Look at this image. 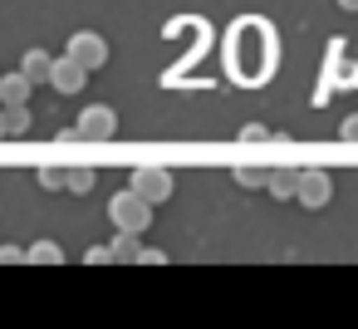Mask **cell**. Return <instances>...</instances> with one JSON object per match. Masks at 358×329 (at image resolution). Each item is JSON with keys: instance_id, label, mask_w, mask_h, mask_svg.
Listing matches in <instances>:
<instances>
[{"instance_id": "obj_7", "label": "cell", "mask_w": 358, "mask_h": 329, "mask_svg": "<svg viewBox=\"0 0 358 329\" xmlns=\"http://www.w3.org/2000/svg\"><path fill=\"white\" fill-rule=\"evenodd\" d=\"M20 74H25L30 84H50V74H55V55L30 50V55H25V64H20Z\"/></svg>"}, {"instance_id": "obj_3", "label": "cell", "mask_w": 358, "mask_h": 329, "mask_svg": "<svg viewBox=\"0 0 358 329\" xmlns=\"http://www.w3.org/2000/svg\"><path fill=\"white\" fill-rule=\"evenodd\" d=\"M74 64H84V69H103L108 64V40L103 35H89V30H79L74 40H69V50H64Z\"/></svg>"}, {"instance_id": "obj_14", "label": "cell", "mask_w": 358, "mask_h": 329, "mask_svg": "<svg viewBox=\"0 0 358 329\" xmlns=\"http://www.w3.org/2000/svg\"><path fill=\"white\" fill-rule=\"evenodd\" d=\"M236 187H245V192L270 187V167H236Z\"/></svg>"}, {"instance_id": "obj_12", "label": "cell", "mask_w": 358, "mask_h": 329, "mask_svg": "<svg viewBox=\"0 0 358 329\" xmlns=\"http://www.w3.org/2000/svg\"><path fill=\"white\" fill-rule=\"evenodd\" d=\"M138 255H143V246H138V236H133V231H118V236H113V260H123V265H133Z\"/></svg>"}, {"instance_id": "obj_19", "label": "cell", "mask_w": 358, "mask_h": 329, "mask_svg": "<svg viewBox=\"0 0 358 329\" xmlns=\"http://www.w3.org/2000/svg\"><path fill=\"white\" fill-rule=\"evenodd\" d=\"M15 260H25L20 246H0V265H15Z\"/></svg>"}, {"instance_id": "obj_2", "label": "cell", "mask_w": 358, "mask_h": 329, "mask_svg": "<svg viewBox=\"0 0 358 329\" xmlns=\"http://www.w3.org/2000/svg\"><path fill=\"white\" fill-rule=\"evenodd\" d=\"M128 187H133L143 202H152V206H157V202H167V197H172V187H177V182H172V172H167V167H133V182H128Z\"/></svg>"}, {"instance_id": "obj_13", "label": "cell", "mask_w": 358, "mask_h": 329, "mask_svg": "<svg viewBox=\"0 0 358 329\" xmlns=\"http://www.w3.org/2000/svg\"><path fill=\"white\" fill-rule=\"evenodd\" d=\"M25 133H30V108L25 104L6 108V138H25Z\"/></svg>"}, {"instance_id": "obj_1", "label": "cell", "mask_w": 358, "mask_h": 329, "mask_svg": "<svg viewBox=\"0 0 358 329\" xmlns=\"http://www.w3.org/2000/svg\"><path fill=\"white\" fill-rule=\"evenodd\" d=\"M108 216H113V226H118V231H133V236H143V231L152 226V202H143L133 187H123V192L108 202Z\"/></svg>"}, {"instance_id": "obj_11", "label": "cell", "mask_w": 358, "mask_h": 329, "mask_svg": "<svg viewBox=\"0 0 358 329\" xmlns=\"http://www.w3.org/2000/svg\"><path fill=\"white\" fill-rule=\"evenodd\" d=\"M94 187H99V172H94V167H69V187H64V192H74V197H89Z\"/></svg>"}, {"instance_id": "obj_15", "label": "cell", "mask_w": 358, "mask_h": 329, "mask_svg": "<svg viewBox=\"0 0 358 329\" xmlns=\"http://www.w3.org/2000/svg\"><path fill=\"white\" fill-rule=\"evenodd\" d=\"M35 182H40L45 192H64V187H69V172H64V167H40Z\"/></svg>"}, {"instance_id": "obj_20", "label": "cell", "mask_w": 358, "mask_h": 329, "mask_svg": "<svg viewBox=\"0 0 358 329\" xmlns=\"http://www.w3.org/2000/svg\"><path fill=\"white\" fill-rule=\"evenodd\" d=\"M138 260H143V265H162V260H167V255H162V251H157V246H143V255H138Z\"/></svg>"}, {"instance_id": "obj_18", "label": "cell", "mask_w": 358, "mask_h": 329, "mask_svg": "<svg viewBox=\"0 0 358 329\" xmlns=\"http://www.w3.org/2000/svg\"><path fill=\"white\" fill-rule=\"evenodd\" d=\"M338 138H343V143H358V113H353V118H343V128H338Z\"/></svg>"}, {"instance_id": "obj_5", "label": "cell", "mask_w": 358, "mask_h": 329, "mask_svg": "<svg viewBox=\"0 0 358 329\" xmlns=\"http://www.w3.org/2000/svg\"><path fill=\"white\" fill-rule=\"evenodd\" d=\"M89 143H108L113 133H118V113L113 108H103V104H94V108H84L79 113V123H74Z\"/></svg>"}, {"instance_id": "obj_17", "label": "cell", "mask_w": 358, "mask_h": 329, "mask_svg": "<svg viewBox=\"0 0 358 329\" xmlns=\"http://www.w3.org/2000/svg\"><path fill=\"white\" fill-rule=\"evenodd\" d=\"M113 260V246H89L84 251V265H108Z\"/></svg>"}, {"instance_id": "obj_22", "label": "cell", "mask_w": 358, "mask_h": 329, "mask_svg": "<svg viewBox=\"0 0 358 329\" xmlns=\"http://www.w3.org/2000/svg\"><path fill=\"white\" fill-rule=\"evenodd\" d=\"M0 138H6V108H0Z\"/></svg>"}, {"instance_id": "obj_9", "label": "cell", "mask_w": 358, "mask_h": 329, "mask_svg": "<svg viewBox=\"0 0 358 329\" xmlns=\"http://www.w3.org/2000/svg\"><path fill=\"white\" fill-rule=\"evenodd\" d=\"M30 79L25 74H6V79H0V104H6V108H15V104H25L30 99Z\"/></svg>"}, {"instance_id": "obj_10", "label": "cell", "mask_w": 358, "mask_h": 329, "mask_svg": "<svg viewBox=\"0 0 358 329\" xmlns=\"http://www.w3.org/2000/svg\"><path fill=\"white\" fill-rule=\"evenodd\" d=\"M25 260L30 265H59L64 251H59V241H35V246H25Z\"/></svg>"}, {"instance_id": "obj_23", "label": "cell", "mask_w": 358, "mask_h": 329, "mask_svg": "<svg viewBox=\"0 0 358 329\" xmlns=\"http://www.w3.org/2000/svg\"><path fill=\"white\" fill-rule=\"evenodd\" d=\"M0 79H6V74H0Z\"/></svg>"}, {"instance_id": "obj_16", "label": "cell", "mask_w": 358, "mask_h": 329, "mask_svg": "<svg viewBox=\"0 0 358 329\" xmlns=\"http://www.w3.org/2000/svg\"><path fill=\"white\" fill-rule=\"evenodd\" d=\"M241 143H270V128L265 123H245L241 128Z\"/></svg>"}, {"instance_id": "obj_21", "label": "cell", "mask_w": 358, "mask_h": 329, "mask_svg": "<svg viewBox=\"0 0 358 329\" xmlns=\"http://www.w3.org/2000/svg\"><path fill=\"white\" fill-rule=\"evenodd\" d=\"M338 6H343V10H358V0H338Z\"/></svg>"}, {"instance_id": "obj_6", "label": "cell", "mask_w": 358, "mask_h": 329, "mask_svg": "<svg viewBox=\"0 0 358 329\" xmlns=\"http://www.w3.org/2000/svg\"><path fill=\"white\" fill-rule=\"evenodd\" d=\"M84 79H89V69H84V64H74L69 55H59V59H55V74H50L55 94H79V89H84Z\"/></svg>"}, {"instance_id": "obj_4", "label": "cell", "mask_w": 358, "mask_h": 329, "mask_svg": "<svg viewBox=\"0 0 358 329\" xmlns=\"http://www.w3.org/2000/svg\"><path fill=\"white\" fill-rule=\"evenodd\" d=\"M329 197H334L329 172L304 167V172H299V192H294V202H299V206H309V211H319V206H329Z\"/></svg>"}, {"instance_id": "obj_8", "label": "cell", "mask_w": 358, "mask_h": 329, "mask_svg": "<svg viewBox=\"0 0 358 329\" xmlns=\"http://www.w3.org/2000/svg\"><path fill=\"white\" fill-rule=\"evenodd\" d=\"M270 197H280V202H289L294 192H299V172L294 167H270V187H265Z\"/></svg>"}]
</instances>
